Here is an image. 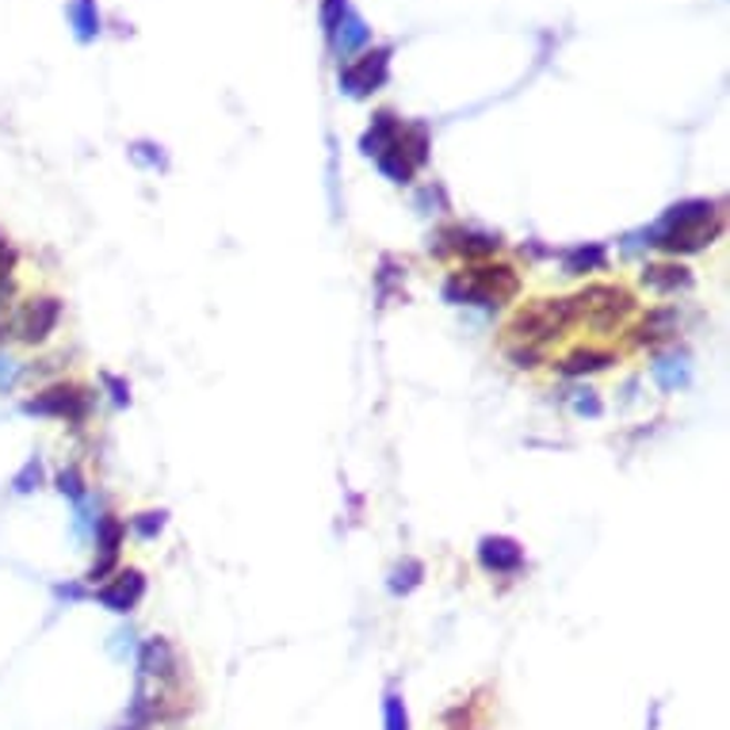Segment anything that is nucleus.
<instances>
[{
  "label": "nucleus",
  "mask_w": 730,
  "mask_h": 730,
  "mask_svg": "<svg viewBox=\"0 0 730 730\" xmlns=\"http://www.w3.org/2000/svg\"><path fill=\"white\" fill-rule=\"evenodd\" d=\"M608 364H616V356L612 352H600V348H578V352H570V356L562 359V372L566 375H586V372H600V367H608Z\"/></svg>",
  "instance_id": "obj_10"
},
{
  "label": "nucleus",
  "mask_w": 730,
  "mask_h": 730,
  "mask_svg": "<svg viewBox=\"0 0 730 730\" xmlns=\"http://www.w3.org/2000/svg\"><path fill=\"white\" fill-rule=\"evenodd\" d=\"M383 723H386V730H409L406 700H402L398 692H386V700H383Z\"/></svg>",
  "instance_id": "obj_13"
},
{
  "label": "nucleus",
  "mask_w": 730,
  "mask_h": 730,
  "mask_svg": "<svg viewBox=\"0 0 730 730\" xmlns=\"http://www.w3.org/2000/svg\"><path fill=\"white\" fill-rule=\"evenodd\" d=\"M161 524H165L161 520V513H142V517L134 520V528H139L142 536H153V531H161Z\"/></svg>",
  "instance_id": "obj_17"
},
{
  "label": "nucleus",
  "mask_w": 730,
  "mask_h": 730,
  "mask_svg": "<svg viewBox=\"0 0 730 730\" xmlns=\"http://www.w3.org/2000/svg\"><path fill=\"white\" fill-rule=\"evenodd\" d=\"M0 341H4V325H0Z\"/></svg>",
  "instance_id": "obj_22"
},
{
  "label": "nucleus",
  "mask_w": 730,
  "mask_h": 730,
  "mask_svg": "<svg viewBox=\"0 0 730 730\" xmlns=\"http://www.w3.org/2000/svg\"><path fill=\"white\" fill-rule=\"evenodd\" d=\"M58 489H62V494H70V497H81L84 494L81 475H77V470H62V475H58Z\"/></svg>",
  "instance_id": "obj_16"
},
{
  "label": "nucleus",
  "mask_w": 730,
  "mask_h": 730,
  "mask_svg": "<svg viewBox=\"0 0 730 730\" xmlns=\"http://www.w3.org/2000/svg\"><path fill=\"white\" fill-rule=\"evenodd\" d=\"M39 483H42V467H39V459H31L28 467L20 470V475H16V489H20V494H31V489H39Z\"/></svg>",
  "instance_id": "obj_15"
},
{
  "label": "nucleus",
  "mask_w": 730,
  "mask_h": 730,
  "mask_svg": "<svg viewBox=\"0 0 730 730\" xmlns=\"http://www.w3.org/2000/svg\"><path fill=\"white\" fill-rule=\"evenodd\" d=\"M142 592H145V578H142V574L139 570H123V574H115V581H111V586L100 589V600H104L111 612H131V608L142 600Z\"/></svg>",
  "instance_id": "obj_7"
},
{
  "label": "nucleus",
  "mask_w": 730,
  "mask_h": 730,
  "mask_svg": "<svg viewBox=\"0 0 730 730\" xmlns=\"http://www.w3.org/2000/svg\"><path fill=\"white\" fill-rule=\"evenodd\" d=\"M520 291V280L509 264H470L448 280V298L475 306H497Z\"/></svg>",
  "instance_id": "obj_2"
},
{
  "label": "nucleus",
  "mask_w": 730,
  "mask_h": 730,
  "mask_svg": "<svg viewBox=\"0 0 730 730\" xmlns=\"http://www.w3.org/2000/svg\"><path fill=\"white\" fill-rule=\"evenodd\" d=\"M642 283H650L655 291H677L689 283V268H681V264H650L642 272Z\"/></svg>",
  "instance_id": "obj_11"
},
{
  "label": "nucleus",
  "mask_w": 730,
  "mask_h": 730,
  "mask_svg": "<svg viewBox=\"0 0 730 730\" xmlns=\"http://www.w3.org/2000/svg\"><path fill=\"white\" fill-rule=\"evenodd\" d=\"M574 325V306L570 298H539V303L520 306L517 317L509 322V333L517 341H524L528 348L544 345V341H555L558 333H566Z\"/></svg>",
  "instance_id": "obj_4"
},
{
  "label": "nucleus",
  "mask_w": 730,
  "mask_h": 730,
  "mask_svg": "<svg viewBox=\"0 0 730 730\" xmlns=\"http://www.w3.org/2000/svg\"><path fill=\"white\" fill-rule=\"evenodd\" d=\"M478 558H483L486 570L494 574H513L524 566V551L520 544H513V539L505 536H494V539H483V547H478Z\"/></svg>",
  "instance_id": "obj_8"
},
{
  "label": "nucleus",
  "mask_w": 730,
  "mask_h": 730,
  "mask_svg": "<svg viewBox=\"0 0 730 730\" xmlns=\"http://www.w3.org/2000/svg\"><path fill=\"white\" fill-rule=\"evenodd\" d=\"M23 414L58 417V420H84L89 417V394L73 383H54L42 394H36V398L23 402Z\"/></svg>",
  "instance_id": "obj_5"
},
{
  "label": "nucleus",
  "mask_w": 730,
  "mask_h": 730,
  "mask_svg": "<svg viewBox=\"0 0 730 730\" xmlns=\"http://www.w3.org/2000/svg\"><path fill=\"white\" fill-rule=\"evenodd\" d=\"M673 329V314L669 311H655L647 317V322H642V345H647V341H658V337H666V333Z\"/></svg>",
  "instance_id": "obj_14"
},
{
  "label": "nucleus",
  "mask_w": 730,
  "mask_h": 730,
  "mask_svg": "<svg viewBox=\"0 0 730 730\" xmlns=\"http://www.w3.org/2000/svg\"><path fill=\"white\" fill-rule=\"evenodd\" d=\"M723 230V214L711 203H685L673 207L655 234V245L669 249V253H696V249L711 245V237Z\"/></svg>",
  "instance_id": "obj_1"
},
{
  "label": "nucleus",
  "mask_w": 730,
  "mask_h": 730,
  "mask_svg": "<svg viewBox=\"0 0 730 730\" xmlns=\"http://www.w3.org/2000/svg\"><path fill=\"white\" fill-rule=\"evenodd\" d=\"M16 298V287H12V276H0V311H8Z\"/></svg>",
  "instance_id": "obj_19"
},
{
  "label": "nucleus",
  "mask_w": 730,
  "mask_h": 730,
  "mask_svg": "<svg viewBox=\"0 0 730 730\" xmlns=\"http://www.w3.org/2000/svg\"><path fill=\"white\" fill-rule=\"evenodd\" d=\"M440 242H448L444 249H452V253L459 256H489L497 249V237H486V234H470V230H444Z\"/></svg>",
  "instance_id": "obj_9"
},
{
  "label": "nucleus",
  "mask_w": 730,
  "mask_h": 730,
  "mask_svg": "<svg viewBox=\"0 0 730 730\" xmlns=\"http://www.w3.org/2000/svg\"><path fill=\"white\" fill-rule=\"evenodd\" d=\"M574 406H578V414H589V417L600 414V402H597V398H578Z\"/></svg>",
  "instance_id": "obj_21"
},
{
  "label": "nucleus",
  "mask_w": 730,
  "mask_h": 730,
  "mask_svg": "<svg viewBox=\"0 0 730 730\" xmlns=\"http://www.w3.org/2000/svg\"><path fill=\"white\" fill-rule=\"evenodd\" d=\"M12 379H16V364L8 356H0V391H4V386H12Z\"/></svg>",
  "instance_id": "obj_20"
},
{
  "label": "nucleus",
  "mask_w": 730,
  "mask_h": 730,
  "mask_svg": "<svg viewBox=\"0 0 730 730\" xmlns=\"http://www.w3.org/2000/svg\"><path fill=\"white\" fill-rule=\"evenodd\" d=\"M570 306H574V325H592L600 333H612L635 311V298L631 291L612 287V283H592V287L570 298Z\"/></svg>",
  "instance_id": "obj_3"
},
{
  "label": "nucleus",
  "mask_w": 730,
  "mask_h": 730,
  "mask_svg": "<svg viewBox=\"0 0 730 730\" xmlns=\"http://www.w3.org/2000/svg\"><path fill=\"white\" fill-rule=\"evenodd\" d=\"M58 322H62V303H58L54 295H39L20 306V314H16V322H12V333L23 345H42V341L58 329Z\"/></svg>",
  "instance_id": "obj_6"
},
{
  "label": "nucleus",
  "mask_w": 730,
  "mask_h": 730,
  "mask_svg": "<svg viewBox=\"0 0 730 730\" xmlns=\"http://www.w3.org/2000/svg\"><path fill=\"white\" fill-rule=\"evenodd\" d=\"M600 264H605V249H600V245L574 249V253L566 256V272H570V276H581V272L600 268Z\"/></svg>",
  "instance_id": "obj_12"
},
{
  "label": "nucleus",
  "mask_w": 730,
  "mask_h": 730,
  "mask_svg": "<svg viewBox=\"0 0 730 730\" xmlns=\"http://www.w3.org/2000/svg\"><path fill=\"white\" fill-rule=\"evenodd\" d=\"M12 264H16V253L8 249V237L0 234V276H8V272H12Z\"/></svg>",
  "instance_id": "obj_18"
}]
</instances>
